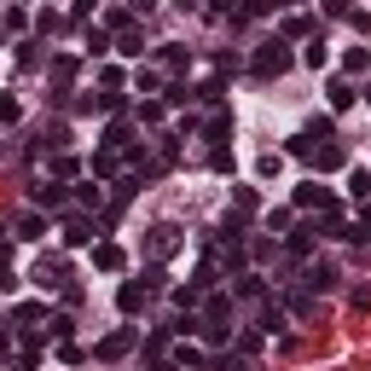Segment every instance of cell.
I'll use <instances>...</instances> for the list:
<instances>
[{"mask_svg": "<svg viewBox=\"0 0 371 371\" xmlns=\"http://www.w3.org/2000/svg\"><path fill=\"white\" fill-rule=\"evenodd\" d=\"M302 59H308L313 70H325V59H331V46H325V35H313V41H308V53H302Z\"/></svg>", "mask_w": 371, "mask_h": 371, "instance_id": "cell-14", "label": "cell"}, {"mask_svg": "<svg viewBox=\"0 0 371 371\" xmlns=\"http://www.w3.org/2000/svg\"><path fill=\"white\" fill-rule=\"evenodd\" d=\"M6 354H12V337H6V331H0V360H6Z\"/></svg>", "mask_w": 371, "mask_h": 371, "instance_id": "cell-33", "label": "cell"}, {"mask_svg": "<svg viewBox=\"0 0 371 371\" xmlns=\"http://www.w3.org/2000/svg\"><path fill=\"white\" fill-rule=\"evenodd\" d=\"M35 285H41V290H64V285H70V261H59V255H41V267H35Z\"/></svg>", "mask_w": 371, "mask_h": 371, "instance_id": "cell-2", "label": "cell"}, {"mask_svg": "<svg viewBox=\"0 0 371 371\" xmlns=\"http://www.w3.org/2000/svg\"><path fill=\"white\" fill-rule=\"evenodd\" d=\"M290 64H296V59H290V46H285V41H267L261 53H255V76H261V81H273V76H285Z\"/></svg>", "mask_w": 371, "mask_h": 371, "instance_id": "cell-1", "label": "cell"}, {"mask_svg": "<svg viewBox=\"0 0 371 371\" xmlns=\"http://www.w3.org/2000/svg\"><path fill=\"white\" fill-rule=\"evenodd\" d=\"M308 250H313V226L308 232H290V255H308Z\"/></svg>", "mask_w": 371, "mask_h": 371, "instance_id": "cell-25", "label": "cell"}, {"mask_svg": "<svg viewBox=\"0 0 371 371\" xmlns=\"http://www.w3.org/2000/svg\"><path fill=\"white\" fill-rule=\"evenodd\" d=\"M365 99H371V87H365Z\"/></svg>", "mask_w": 371, "mask_h": 371, "instance_id": "cell-35", "label": "cell"}, {"mask_svg": "<svg viewBox=\"0 0 371 371\" xmlns=\"http://www.w3.org/2000/svg\"><path fill=\"white\" fill-rule=\"evenodd\" d=\"M0 122H18V99H0Z\"/></svg>", "mask_w": 371, "mask_h": 371, "instance_id": "cell-30", "label": "cell"}, {"mask_svg": "<svg viewBox=\"0 0 371 371\" xmlns=\"http://www.w3.org/2000/svg\"><path fill=\"white\" fill-rule=\"evenodd\" d=\"M151 296H157V290L146 285V278H139V285H122V290H116V308H122V313H146V302H151Z\"/></svg>", "mask_w": 371, "mask_h": 371, "instance_id": "cell-4", "label": "cell"}, {"mask_svg": "<svg viewBox=\"0 0 371 371\" xmlns=\"http://www.w3.org/2000/svg\"><path fill=\"white\" fill-rule=\"evenodd\" d=\"M93 267L99 273H122V250L116 244H93Z\"/></svg>", "mask_w": 371, "mask_h": 371, "instance_id": "cell-8", "label": "cell"}, {"mask_svg": "<svg viewBox=\"0 0 371 371\" xmlns=\"http://www.w3.org/2000/svg\"><path fill=\"white\" fill-rule=\"evenodd\" d=\"M146 250H151L157 261H163V255H174V250H180V226H168V220H157V226L146 232Z\"/></svg>", "mask_w": 371, "mask_h": 371, "instance_id": "cell-3", "label": "cell"}, {"mask_svg": "<svg viewBox=\"0 0 371 371\" xmlns=\"http://www.w3.org/2000/svg\"><path fill=\"white\" fill-rule=\"evenodd\" d=\"M12 290H18V278L6 273V261H0V296H12Z\"/></svg>", "mask_w": 371, "mask_h": 371, "instance_id": "cell-29", "label": "cell"}, {"mask_svg": "<svg viewBox=\"0 0 371 371\" xmlns=\"http://www.w3.org/2000/svg\"><path fill=\"white\" fill-rule=\"evenodd\" d=\"M238 296H244V302H261V296H267V285H261L255 273H238Z\"/></svg>", "mask_w": 371, "mask_h": 371, "instance_id": "cell-13", "label": "cell"}, {"mask_svg": "<svg viewBox=\"0 0 371 371\" xmlns=\"http://www.w3.org/2000/svg\"><path fill=\"white\" fill-rule=\"evenodd\" d=\"M331 285H337L331 267H313V273H308V290H331Z\"/></svg>", "mask_w": 371, "mask_h": 371, "instance_id": "cell-19", "label": "cell"}, {"mask_svg": "<svg viewBox=\"0 0 371 371\" xmlns=\"http://www.w3.org/2000/svg\"><path fill=\"white\" fill-rule=\"evenodd\" d=\"M163 70H186V46H163Z\"/></svg>", "mask_w": 371, "mask_h": 371, "instance_id": "cell-24", "label": "cell"}, {"mask_svg": "<svg viewBox=\"0 0 371 371\" xmlns=\"http://www.w3.org/2000/svg\"><path fill=\"white\" fill-rule=\"evenodd\" d=\"M220 371H250V365L244 360H220Z\"/></svg>", "mask_w": 371, "mask_h": 371, "instance_id": "cell-32", "label": "cell"}, {"mask_svg": "<svg viewBox=\"0 0 371 371\" xmlns=\"http://www.w3.org/2000/svg\"><path fill=\"white\" fill-rule=\"evenodd\" d=\"M348 192H354V198H360V203H365V198H371V174H365V168H354V174H348Z\"/></svg>", "mask_w": 371, "mask_h": 371, "instance_id": "cell-18", "label": "cell"}, {"mask_svg": "<svg viewBox=\"0 0 371 371\" xmlns=\"http://www.w3.org/2000/svg\"><path fill=\"white\" fill-rule=\"evenodd\" d=\"M41 313H46V308H41V302H24V308H18V313H12V319H18V325H35V319H41Z\"/></svg>", "mask_w": 371, "mask_h": 371, "instance_id": "cell-27", "label": "cell"}, {"mask_svg": "<svg viewBox=\"0 0 371 371\" xmlns=\"http://www.w3.org/2000/svg\"><path fill=\"white\" fill-rule=\"evenodd\" d=\"M360 232H371V198L360 203Z\"/></svg>", "mask_w": 371, "mask_h": 371, "instance_id": "cell-31", "label": "cell"}, {"mask_svg": "<svg viewBox=\"0 0 371 371\" xmlns=\"http://www.w3.org/2000/svg\"><path fill=\"white\" fill-rule=\"evenodd\" d=\"M87 238H93V226H87L81 215H70V220H64V244H87Z\"/></svg>", "mask_w": 371, "mask_h": 371, "instance_id": "cell-12", "label": "cell"}, {"mask_svg": "<svg viewBox=\"0 0 371 371\" xmlns=\"http://www.w3.org/2000/svg\"><path fill=\"white\" fill-rule=\"evenodd\" d=\"M70 76H76V59H53V81H59V93L70 87Z\"/></svg>", "mask_w": 371, "mask_h": 371, "instance_id": "cell-22", "label": "cell"}, {"mask_svg": "<svg viewBox=\"0 0 371 371\" xmlns=\"http://www.w3.org/2000/svg\"><path fill=\"white\" fill-rule=\"evenodd\" d=\"M76 203H81V209H99L105 192H99V186H76Z\"/></svg>", "mask_w": 371, "mask_h": 371, "instance_id": "cell-21", "label": "cell"}, {"mask_svg": "<svg viewBox=\"0 0 371 371\" xmlns=\"http://www.w3.org/2000/svg\"><path fill=\"white\" fill-rule=\"evenodd\" d=\"M116 53H122V59H139V53H146V35H139V29L128 24V29L116 35Z\"/></svg>", "mask_w": 371, "mask_h": 371, "instance_id": "cell-9", "label": "cell"}, {"mask_svg": "<svg viewBox=\"0 0 371 371\" xmlns=\"http://www.w3.org/2000/svg\"><path fill=\"white\" fill-rule=\"evenodd\" d=\"M105 151H128V122H111L105 128Z\"/></svg>", "mask_w": 371, "mask_h": 371, "instance_id": "cell-16", "label": "cell"}, {"mask_svg": "<svg viewBox=\"0 0 371 371\" xmlns=\"http://www.w3.org/2000/svg\"><path fill=\"white\" fill-rule=\"evenodd\" d=\"M18 238H41V215H24L18 220Z\"/></svg>", "mask_w": 371, "mask_h": 371, "instance_id": "cell-28", "label": "cell"}, {"mask_svg": "<svg viewBox=\"0 0 371 371\" xmlns=\"http://www.w3.org/2000/svg\"><path fill=\"white\" fill-rule=\"evenodd\" d=\"M192 99H203V105H215V99H220V76H215V81H198V87H192Z\"/></svg>", "mask_w": 371, "mask_h": 371, "instance_id": "cell-23", "label": "cell"}, {"mask_svg": "<svg viewBox=\"0 0 371 371\" xmlns=\"http://www.w3.org/2000/svg\"><path fill=\"white\" fill-rule=\"evenodd\" d=\"M232 133V111H215L209 122H203V139H226Z\"/></svg>", "mask_w": 371, "mask_h": 371, "instance_id": "cell-11", "label": "cell"}, {"mask_svg": "<svg viewBox=\"0 0 371 371\" xmlns=\"http://www.w3.org/2000/svg\"><path fill=\"white\" fill-rule=\"evenodd\" d=\"M308 163H313V168H342V146H331V139H325V146H313Z\"/></svg>", "mask_w": 371, "mask_h": 371, "instance_id": "cell-10", "label": "cell"}, {"mask_svg": "<svg viewBox=\"0 0 371 371\" xmlns=\"http://www.w3.org/2000/svg\"><path fill=\"white\" fill-rule=\"evenodd\" d=\"M105 46H111V35H105V29H87V53H93V59H99Z\"/></svg>", "mask_w": 371, "mask_h": 371, "instance_id": "cell-26", "label": "cell"}, {"mask_svg": "<svg viewBox=\"0 0 371 371\" xmlns=\"http://www.w3.org/2000/svg\"><path fill=\"white\" fill-rule=\"evenodd\" d=\"M151 6H157V0H133V12H151Z\"/></svg>", "mask_w": 371, "mask_h": 371, "instance_id": "cell-34", "label": "cell"}, {"mask_svg": "<svg viewBox=\"0 0 371 371\" xmlns=\"http://www.w3.org/2000/svg\"><path fill=\"white\" fill-rule=\"evenodd\" d=\"M302 35H313V24L308 18H285V35H278V41H302Z\"/></svg>", "mask_w": 371, "mask_h": 371, "instance_id": "cell-20", "label": "cell"}, {"mask_svg": "<svg viewBox=\"0 0 371 371\" xmlns=\"http://www.w3.org/2000/svg\"><path fill=\"white\" fill-rule=\"evenodd\" d=\"M296 203H302V209H319V203H325V209H337V198L325 192V186H313V180H308V186H296Z\"/></svg>", "mask_w": 371, "mask_h": 371, "instance_id": "cell-6", "label": "cell"}, {"mask_svg": "<svg viewBox=\"0 0 371 371\" xmlns=\"http://www.w3.org/2000/svg\"><path fill=\"white\" fill-rule=\"evenodd\" d=\"M133 342H139V325H128V331H116V337H105V342H99V360H116V354H128Z\"/></svg>", "mask_w": 371, "mask_h": 371, "instance_id": "cell-5", "label": "cell"}, {"mask_svg": "<svg viewBox=\"0 0 371 371\" xmlns=\"http://www.w3.org/2000/svg\"><path fill=\"white\" fill-rule=\"evenodd\" d=\"M35 209H64V186L59 180H41L35 186Z\"/></svg>", "mask_w": 371, "mask_h": 371, "instance_id": "cell-7", "label": "cell"}, {"mask_svg": "<svg viewBox=\"0 0 371 371\" xmlns=\"http://www.w3.org/2000/svg\"><path fill=\"white\" fill-rule=\"evenodd\" d=\"M325 93H331V111H348V105H354V87H348V81H331Z\"/></svg>", "mask_w": 371, "mask_h": 371, "instance_id": "cell-15", "label": "cell"}, {"mask_svg": "<svg viewBox=\"0 0 371 371\" xmlns=\"http://www.w3.org/2000/svg\"><path fill=\"white\" fill-rule=\"evenodd\" d=\"M342 70H354V76L371 70V53H365V46H348V53H342Z\"/></svg>", "mask_w": 371, "mask_h": 371, "instance_id": "cell-17", "label": "cell"}]
</instances>
